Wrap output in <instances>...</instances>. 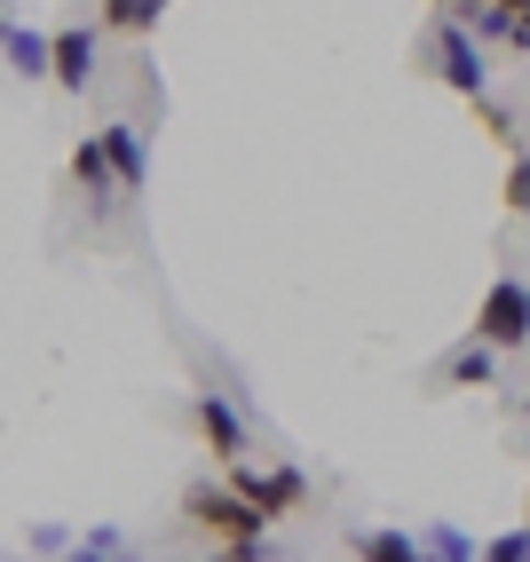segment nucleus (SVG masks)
Listing matches in <instances>:
<instances>
[{
  "label": "nucleus",
  "instance_id": "nucleus-1",
  "mask_svg": "<svg viewBox=\"0 0 530 562\" xmlns=\"http://www.w3.org/2000/svg\"><path fill=\"white\" fill-rule=\"evenodd\" d=\"M428 71H436L443 88H460L467 103H475V95H490V64H483V41H475V32H460L451 16H436V24H428Z\"/></svg>",
  "mask_w": 530,
  "mask_h": 562
},
{
  "label": "nucleus",
  "instance_id": "nucleus-2",
  "mask_svg": "<svg viewBox=\"0 0 530 562\" xmlns=\"http://www.w3.org/2000/svg\"><path fill=\"white\" fill-rule=\"evenodd\" d=\"M222 483H230L238 499H253L261 515H293V507H309V475H301L293 460H270V468H253V460H230L222 468Z\"/></svg>",
  "mask_w": 530,
  "mask_h": 562
},
{
  "label": "nucleus",
  "instance_id": "nucleus-3",
  "mask_svg": "<svg viewBox=\"0 0 530 562\" xmlns=\"http://www.w3.org/2000/svg\"><path fill=\"white\" fill-rule=\"evenodd\" d=\"M475 341H490L499 357H515V349H530V278H490V293H483V310H475Z\"/></svg>",
  "mask_w": 530,
  "mask_h": 562
},
{
  "label": "nucleus",
  "instance_id": "nucleus-4",
  "mask_svg": "<svg viewBox=\"0 0 530 562\" xmlns=\"http://www.w3.org/2000/svg\"><path fill=\"white\" fill-rule=\"evenodd\" d=\"M95 64H103V24L95 16H71L48 32V80L64 95H88L95 88Z\"/></svg>",
  "mask_w": 530,
  "mask_h": 562
},
{
  "label": "nucleus",
  "instance_id": "nucleus-5",
  "mask_svg": "<svg viewBox=\"0 0 530 562\" xmlns=\"http://www.w3.org/2000/svg\"><path fill=\"white\" fill-rule=\"evenodd\" d=\"M182 515H191L199 531H214V539H261V531H270V515H261L253 499H238L230 483H199V492H182Z\"/></svg>",
  "mask_w": 530,
  "mask_h": 562
},
{
  "label": "nucleus",
  "instance_id": "nucleus-6",
  "mask_svg": "<svg viewBox=\"0 0 530 562\" xmlns=\"http://www.w3.org/2000/svg\"><path fill=\"white\" fill-rule=\"evenodd\" d=\"M191 420H199L206 452H214L222 468H230V460H253V428H246V412H238L230 389H199V396H191Z\"/></svg>",
  "mask_w": 530,
  "mask_h": 562
},
{
  "label": "nucleus",
  "instance_id": "nucleus-7",
  "mask_svg": "<svg viewBox=\"0 0 530 562\" xmlns=\"http://www.w3.org/2000/svg\"><path fill=\"white\" fill-rule=\"evenodd\" d=\"M95 151H103L111 182H120V199H143V191H150V135H143L135 120H111V127L95 135Z\"/></svg>",
  "mask_w": 530,
  "mask_h": 562
},
{
  "label": "nucleus",
  "instance_id": "nucleus-8",
  "mask_svg": "<svg viewBox=\"0 0 530 562\" xmlns=\"http://www.w3.org/2000/svg\"><path fill=\"white\" fill-rule=\"evenodd\" d=\"M167 16V0H95V24H103V41H150Z\"/></svg>",
  "mask_w": 530,
  "mask_h": 562
},
{
  "label": "nucleus",
  "instance_id": "nucleus-9",
  "mask_svg": "<svg viewBox=\"0 0 530 562\" xmlns=\"http://www.w3.org/2000/svg\"><path fill=\"white\" fill-rule=\"evenodd\" d=\"M0 56H9L16 80H48V32H32L16 16H0Z\"/></svg>",
  "mask_w": 530,
  "mask_h": 562
},
{
  "label": "nucleus",
  "instance_id": "nucleus-10",
  "mask_svg": "<svg viewBox=\"0 0 530 562\" xmlns=\"http://www.w3.org/2000/svg\"><path fill=\"white\" fill-rule=\"evenodd\" d=\"M490 381H499V349L490 341H460L443 357V389H490Z\"/></svg>",
  "mask_w": 530,
  "mask_h": 562
},
{
  "label": "nucleus",
  "instance_id": "nucleus-11",
  "mask_svg": "<svg viewBox=\"0 0 530 562\" xmlns=\"http://www.w3.org/2000/svg\"><path fill=\"white\" fill-rule=\"evenodd\" d=\"M71 191H88V199H95V214L120 199V182H111V167H103V151H95V135L71 143Z\"/></svg>",
  "mask_w": 530,
  "mask_h": 562
},
{
  "label": "nucleus",
  "instance_id": "nucleus-12",
  "mask_svg": "<svg viewBox=\"0 0 530 562\" xmlns=\"http://www.w3.org/2000/svg\"><path fill=\"white\" fill-rule=\"evenodd\" d=\"M64 562H135V547H127V531H111V522H95L88 539H71V547H64Z\"/></svg>",
  "mask_w": 530,
  "mask_h": 562
},
{
  "label": "nucleus",
  "instance_id": "nucleus-13",
  "mask_svg": "<svg viewBox=\"0 0 530 562\" xmlns=\"http://www.w3.org/2000/svg\"><path fill=\"white\" fill-rule=\"evenodd\" d=\"M507 214L530 222V151H522V143L507 151Z\"/></svg>",
  "mask_w": 530,
  "mask_h": 562
},
{
  "label": "nucleus",
  "instance_id": "nucleus-14",
  "mask_svg": "<svg viewBox=\"0 0 530 562\" xmlns=\"http://www.w3.org/2000/svg\"><path fill=\"white\" fill-rule=\"evenodd\" d=\"M420 547H428V562H475V547H467V531H451V522H436V531H428Z\"/></svg>",
  "mask_w": 530,
  "mask_h": 562
},
{
  "label": "nucleus",
  "instance_id": "nucleus-15",
  "mask_svg": "<svg viewBox=\"0 0 530 562\" xmlns=\"http://www.w3.org/2000/svg\"><path fill=\"white\" fill-rule=\"evenodd\" d=\"M475 562H530V522L507 531V539H490V547H475Z\"/></svg>",
  "mask_w": 530,
  "mask_h": 562
},
{
  "label": "nucleus",
  "instance_id": "nucleus-16",
  "mask_svg": "<svg viewBox=\"0 0 530 562\" xmlns=\"http://www.w3.org/2000/svg\"><path fill=\"white\" fill-rule=\"evenodd\" d=\"M278 547H270V531H261V539H222L214 547V562H270Z\"/></svg>",
  "mask_w": 530,
  "mask_h": 562
},
{
  "label": "nucleus",
  "instance_id": "nucleus-17",
  "mask_svg": "<svg viewBox=\"0 0 530 562\" xmlns=\"http://www.w3.org/2000/svg\"><path fill=\"white\" fill-rule=\"evenodd\" d=\"M71 547V531H56V522H41V531H32V554H64Z\"/></svg>",
  "mask_w": 530,
  "mask_h": 562
},
{
  "label": "nucleus",
  "instance_id": "nucleus-18",
  "mask_svg": "<svg viewBox=\"0 0 530 562\" xmlns=\"http://www.w3.org/2000/svg\"><path fill=\"white\" fill-rule=\"evenodd\" d=\"M499 9H515V16H530V0H499Z\"/></svg>",
  "mask_w": 530,
  "mask_h": 562
},
{
  "label": "nucleus",
  "instance_id": "nucleus-19",
  "mask_svg": "<svg viewBox=\"0 0 530 562\" xmlns=\"http://www.w3.org/2000/svg\"><path fill=\"white\" fill-rule=\"evenodd\" d=\"M428 9H451V0H428Z\"/></svg>",
  "mask_w": 530,
  "mask_h": 562
},
{
  "label": "nucleus",
  "instance_id": "nucleus-20",
  "mask_svg": "<svg viewBox=\"0 0 530 562\" xmlns=\"http://www.w3.org/2000/svg\"><path fill=\"white\" fill-rule=\"evenodd\" d=\"M522 420H530V396H522Z\"/></svg>",
  "mask_w": 530,
  "mask_h": 562
},
{
  "label": "nucleus",
  "instance_id": "nucleus-21",
  "mask_svg": "<svg viewBox=\"0 0 530 562\" xmlns=\"http://www.w3.org/2000/svg\"><path fill=\"white\" fill-rule=\"evenodd\" d=\"M349 562H364V554H349Z\"/></svg>",
  "mask_w": 530,
  "mask_h": 562
},
{
  "label": "nucleus",
  "instance_id": "nucleus-22",
  "mask_svg": "<svg viewBox=\"0 0 530 562\" xmlns=\"http://www.w3.org/2000/svg\"><path fill=\"white\" fill-rule=\"evenodd\" d=\"M522 522H530V515H522Z\"/></svg>",
  "mask_w": 530,
  "mask_h": 562
}]
</instances>
